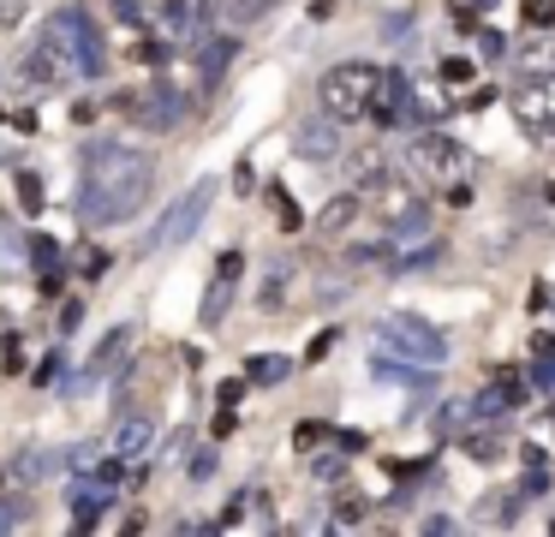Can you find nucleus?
<instances>
[{
	"label": "nucleus",
	"mask_w": 555,
	"mask_h": 537,
	"mask_svg": "<svg viewBox=\"0 0 555 537\" xmlns=\"http://www.w3.org/2000/svg\"><path fill=\"white\" fill-rule=\"evenodd\" d=\"M150 186H156V162H150L138 143H96L85 155V174H78V221L85 227H120L144 209Z\"/></svg>",
	"instance_id": "obj_1"
},
{
	"label": "nucleus",
	"mask_w": 555,
	"mask_h": 537,
	"mask_svg": "<svg viewBox=\"0 0 555 537\" xmlns=\"http://www.w3.org/2000/svg\"><path fill=\"white\" fill-rule=\"evenodd\" d=\"M42 42L61 54L66 78H96L102 60H108V54H102V30H96V18H90L85 7H54Z\"/></svg>",
	"instance_id": "obj_2"
},
{
	"label": "nucleus",
	"mask_w": 555,
	"mask_h": 537,
	"mask_svg": "<svg viewBox=\"0 0 555 537\" xmlns=\"http://www.w3.org/2000/svg\"><path fill=\"white\" fill-rule=\"evenodd\" d=\"M376 78H383V66H371V60H340V66H328L323 78H317V102H323L328 119H364L371 114V95H376Z\"/></svg>",
	"instance_id": "obj_3"
},
{
	"label": "nucleus",
	"mask_w": 555,
	"mask_h": 537,
	"mask_svg": "<svg viewBox=\"0 0 555 537\" xmlns=\"http://www.w3.org/2000/svg\"><path fill=\"white\" fill-rule=\"evenodd\" d=\"M376 353H395V358H406V365L436 370L448 358V334L430 329L424 317H412V310H395V317L376 322Z\"/></svg>",
	"instance_id": "obj_4"
},
{
	"label": "nucleus",
	"mask_w": 555,
	"mask_h": 537,
	"mask_svg": "<svg viewBox=\"0 0 555 537\" xmlns=\"http://www.w3.org/2000/svg\"><path fill=\"white\" fill-rule=\"evenodd\" d=\"M507 102H514V119H519V131H526V143L555 150V72H531V78H519Z\"/></svg>",
	"instance_id": "obj_5"
},
{
	"label": "nucleus",
	"mask_w": 555,
	"mask_h": 537,
	"mask_svg": "<svg viewBox=\"0 0 555 537\" xmlns=\"http://www.w3.org/2000/svg\"><path fill=\"white\" fill-rule=\"evenodd\" d=\"M209 203H216V179H197L192 191H180V197L168 203V215H162V221L150 227L144 245H150V251H173V245H185V239H192L197 227H204Z\"/></svg>",
	"instance_id": "obj_6"
},
{
	"label": "nucleus",
	"mask_w": 555,
	"mask_h": 537,
	"mask_svg": "<svg viewBox=\"0 0 555 537\" xmlns=\"http://www.w3.org/2000/svg\"><path fill=\"white\" fill-rule=\"evenodd\" d=\"M406 167L418 179H460L472 167V150H466V143H454L448 131H418L412 150H406Z\"/></svg>",
	"instance_id": "obj_7"
},
{
	"label": "nucleus",
	"mask_w": 555,
	"mask_h": 537,
	"mask_svg": "<svg viewBox=\"0 0 555 537\" xmlns=\"http://www.w3.org/2000/svg\"><path fill=\"white\" fill-rule=\"evenodd\" d=\"M376 215H383L388 239H412L430 227V209H424V197L412 186H400V179H383V191H376Z\"/></svg>",
	"instance_id": "obj_8"
},
{
	"label": "nucleus",
	"mask_w": 555,
	"mask_h": 537,
	"mask_svg": "<svg viewBox=\"0 0 555 537\" xmlns=\"http://www.w3.org/2000/svg\"><path fill=\"white\" fill-rule=\"evenodd\" d=\"M371 126H383V131H395V126H406V119H418V107H412V84H406V72H383L376 78V95H371Z\"/></svg>",
	"instance_id": "obj_9"
},
{
	"label": "nucleus",
	"mask_w": 555,
	"mask_h": 537,
	"mask_svg": "<svg viewBox=\"0 0 555 537\" xmlns=\"http://www.w3.org/2000/svg\"><path fill=\"white\" fill-rule=\"evenodd\" d=\"M240 274H245V257L240 251H221L216 257V274H209V293H204V329H221L228 322V310H233V293H240Z\"/></svg>",
	"instance_id": "obj_10"
},
{
	"label": "nucleus",
	"mask_w": 555,
	"mask_h": 537,
	"mask_svg": "<svg viewBox=\"0 0 555 537\" xmlns=\"http://www.w3.org/2000/svg\"><path fill=\"white\" fill-rule=\"evenodd\" d=\"M150 448H156V418L150 412H120V424H114V436H108V453L120 465H144Z\"/></svg>",
	"instance_id": "obj_11"
},
{
	"label": "nucleus",
	"mask_w": 555,
	"mask_h": 537,
	"mask_svg": "<svg viewBox=\"0 0 555 537\" xmlns=\"http://www.w3.org/2000/svg\"><path fill=\"white\" fill-rule=\"evenodd\" d=\"M519 400H526V382H519L514 370H502L490 388H478V400H472V418H483V424H502V418L514 412Z\"/></svg>",
	"instance_id": "obj_12"
},
{
	"label": "nucleus",
	"mask_w": 555,
	"mask_h": 537,
	"mask_svg": "<svg viewBox=\"0 0 555 537\" xmlns=\"http://www.w3.org/2000/svg\"><path fill=\"white\" fill-rule=\"evenodd\" d=\"M293 150L305 155V162H335L340 155V119H305L299 131H293Z\"/></svg>",
	"instance_id": "obj_13"
},
{
	"label": "nucleus",
	"mask_w": 555,
	"mask_h": 537,
	"mask_svg": "<svg viewBox=\"0 0 555 537\" xmlns=\"http://www.w3.org/2000/svg\"><path fill=\"white\" fill-rule=\"evenodd\" d=\"M132 341H138L132 322H120V329L102 334L96 358H90V376H120V370H126V353H132Z\"/></svg>",
	"instance_id": "obj_14"
},
{
	"label": "nucleus",
	"mask_w": 555,
	"mask_h": 537,
	"mask_svg": "<svg viewBox=\"0 0 555 537\" xmlns=\"http://www.w3.org/2000/svg\"><path fill=\"white\" fill-rule=\"evenodd\" d=\"M162 18L173 36H204L209 24V0H162Z\"/></svg>",
	"instance_id": "obj_15"
},
{
	"label": "nucleus",
	"mask_w": 555,
	"mask_h": 537,
	"mask_svg": "<svg viewBox=\"0 0 555 537\" xmlns=\"http://www.w3.org/2000/svg\"><path fill=\"white\" fill-rule=\"evenodd\" d=\"M108 508H114V484H102V477H96V484H85V489L73 496V520H78V532H90V525H96Z\"/></svg>",
	"instance_id": "obj_16"
},
{
	"label": "nucleus",
	"mask_w": 555,
	"mask_h": 537,
	"mask_svg": "<svg viewBox=\"0 0 555 537\" xmlns=\"http://www.w3.org/2000/svg\"><path fill=\"white\" fill-rule=\"evenodd\" d=\"M180 114H185V95H173V90H150L144 95V126H156V131H168V126H180Z\"/></svg>",
	"instance_id": "obj_17"
},
{
	"label": "nucleus",
	"mask_w": 555,
	"mask_h": 537,
	"mask_svg": "<svg viewBox=\"0 0 555 537\" xmlns=\"http://www.w3.org/2000/svg\"><path fill=\"white\" fill-rule=\"evenodd\" d=\"M287 370H293V358H281V353H257V358H251V370H245V382H257V388H275V382H287Z\"/></svg>",
	"instance_id": "obj_18"
},
{
	"label": "nucleus",
	"mask_w": 555,
	"mask_h": 537,
	"mask_svg": "<svg viewBox=\"0 0 555 537\" xmlns=\"http://www.w3.org/2000/svg\"><path fill=\"white\" fill-rule=\"evenodd\" d=\"M25 78L30 84H61L66 78V66H61V54H54L49 42H37V54L25 60Z\"/></svg>",
	"instance_id": "obj_19"
},
{
	"label": "nucleus",
	"mask_w": 555,
	"mask_h": 537,
	"mask_svg": "<svg viewBox=\"0 0 555 537\" xmlns=\"http://www.w3.org/2000/svg\"><path fill=\"white\" fill-rule=\"evenodd\" d=\"M30 257H37L42 293H54V281H61V245H54V239H30Z\"/></svg>",
	"instance_id": "obj_20"
},
{
	"label": "nucleus",
	"mask_w": 555,
	"mask_h": 537,
	"mask_svg": "<svg viewBox=\"0 0 555 537\" xmlns=\"http://www.w3.org/2000/svg\"><path fill=\"white\" fill-rule=\"evenodd\" d=\"M233 60V36H216V42H204V54H197V66H204V84H216L221 72H228Z\"/></svg>",
	"instance_id": "obj_21"
},
{
	"label": "nucleus",
	"mask_w": 555,
	"mask_h": 537,
	"mask_svg": "<svg viewBox=\"0 0 555 537\" xmlns=\"http://www.w3.org/2000/svg\"><path fill=\"white\" fill-rule=\"evenodd\" d=\"M460 448H466L472 460H495V453H502V430H495V424H483V418H478V430H472V436L460 442Z\"/></svg>",
	"instance_id": "obj_22"
},
{
	"label": "nucleus",
	"mask_w": 555,
	"mask_h": 537,
	"mask_svg": "<svg viewBox=\"0 0 555 537\" xmlns=\"http://www.w3.org/2000/svg\"><path fill=\"white\" fill-rule=\"evenodd\" d=\"M359 221V197H328V209H323V233H347V227Z\"/></svg>",
	"instance_id": "obj_23"
},
{
	"label": "nucleus",
	"mask_w": 555,
	"mask_h": 537,
	"mask_svg": "<svg viewBox=\"0 0 555 537\" xmlns=\"http://www.w3.org/2000/svg\"><path fill=\"white\" fill-rule=\"evenodd\" d=\"M519 501H526V489H495L483 513H490L495 525H507V520H519Z\"/></svg>",
	"instance_id": "obj_24"
},
{
	"label": "nucleus",
	"mask_w": 555,
	"mask_h": 537,
	"mask_svg": "<svg viewBox=\"0 0 555 537\" xmlns=\"http://www.w3.org/2000/svg\"><path fill=\"white\" fill-rule=\"evenodd\" d=\"M25 251H30V245H25V239H18V227H0V274H13Z\"/></svg>",
	"instance_id": "obj_25"
},
{
	"label": "nucleus",
	"mask_w": 555,
	"mask_h": 537,
	"mask_svg": "<svg viewBox=\"0 0 555 537\" xmlns=\"http://www.w3.org/2000/svg\"><path fill=\"white\" fill-rule=\"evenodd\" d=\"M49 465H54V460H49V453H42V448H25V453H18V460H13V472L25 477V484H37V477L49 472Z\"/></svg>",
	"instance_id": "obj_26"
},
{
	"label": "nucleus",
	"mask_w": 555,
	"mask_h": 537,
	"mask_svg": "<svg viewBox=\"0 0 555 537\" xmlns=\"http://www.w3.org/2000/svg\"><path fill=\"white\" fill-rule=\"evenodd\" d=\"M519 18H526L531 30H550V24H555V0H526V7H519Z\"/></svg>",
	"instance_id": "obj_27"
},
{
	"label": "nucleus",
	"mask_w": 555,
	"mask_h": 537,
	"mask_svg": "<svg viewBox=\"0 0 555 537\" xmlns=\"http://www.w3.org/2000/svg\"><path fill=\"white\" fill-rule=\"evenodd\" d=\"M18 203H25V215H37V209H42V179L30 174V167L18 174Z\"/></svg>",
	"instance_id": "obj_28"
},
{
	"label": "nucleus",
	"mask_w": 555,
	"mask_h": 537,
	"mask_svg": "<svg viewBox=\"0 0 555 537\" xmlns=\"http://www.w3.org/2000/svg\"><path fill=\"white\" fill-rule=\"evenodd\" d=\"M108 251H78V274H90V281H102V274H108Z\"/></svg>",
	"instance_id": "obj_29"
},
{
	"label": "nucleus",
	"mask_w": 555,
	"mask_h": 537,
	"mask_svg": "<svg viewBox=\"0 0 555 537\" xmlns=\"http://www.w3.org/2000/svg\"><path fill=\"white\" fill-rule=\"evenodd\" d=\"M352 174H359V179H364V186H371V179H388V174H383V155H376V150H364V155H352Z\"/></svg>",
	"instance_id": "obj_30"
},
{
	"label": "nucleus",
	"mask_w": 555,
	"mask_h": 537,
	"mask_svg": "<svg viewBox=\"0 0 555 537\" xmlns=\"http://www.w3.org/2000/svg\"><path fill=\"white\" fill-rule=\"evenodd\" d=\"M269 197H275V221H281V227H287V233H293V227L305 221V215H299V203H293L287 191H269Z\"/></svg>",
	"instance_id": "obj_31"
},
{
	"label": "nucleus",
	"mask_w": 555,
	"mask_h": 537,
	"mask_svg": "<svg viewBox=\"0 0 555 537\" xmlns=\"http://www.w3.org/2000/svg\"><path fill=\"white\" fill-rule=\"evenodd\" d=\"M328 436H335V430H328V424H317V418H311V424H299V430H293V442H299V448H323Z\"/></svg>",
	"instance_id": "obj_32"
},
{
	"label": "nucleus",
	"mask_w": 555,
	"mask_h": 537,
	"mask_svg": "<svg viewBox=\"0 0 555 537\" xmlns=\"http://www.w3.org/2000/svg\"><path fill=\"white\" fill-rule=\"evenodd\" d=\"M102 460H108V453H102V448H73V472H78V477H90V472H96Z\"/></svg>",
	"instance_id": "obj_33"
},
{
	"label": "nucleus",
	"mask_w": 555,
	"mask_h": 537,
	"mask_svg": "<svg viewBox=\"0 0 555 537\" xmlns=\"http://www.w3.org/2000/svg\"><path fill=\"white\" fill-rule=\"evenodd\" d=\"M335 513H340L347 525H359V520H364V496H352V489H347V496L335 501Z\"/></svg>",
	"instance_id": "obj_34"
},
{
	"label": "nucleus",
	"mask_w": 555,
	"mask_h": 537,
	"mask_svg": "<svg viewBox=\"0 0 555 537\" xmlns=\"http://www.w3.org/2000/svg\"><path fill=\"white\" fill-rule=\"evenodd\" d=\"M275 0H233V24H251L257 12H269Z\"/></svg>",
	"instance_id": "obj_35"
},
{
	"label": "nucleus",
	"mask_w": 555,
	"mask_h": 537,
	"mask_svg": "<svg viewBox=\"0 0 555 537\" xmlns=\"http://www.w3.org/2000/svg\"><path fill=\"white\" fill-rule=\"evenodd\" d=\"M185 472H192V477H209V472H216V453L197 448V460H185Z\"/></svg>",
	"instance_id": "obj_36"
},
{
	"label": "nucleus",
	"mask_w": 555,
	"mask_h": 537,
	"mask_svg": "<svg viewBox=\"0 0 555 537\" xmlns=\"http://www.w3.org/2000/svg\"><path fill=\"white\" fill-rule=\"evenodd\" d=\"M442 78L448 84H466L472 78V60H442Z\"/></svg>",
	"instance_id": "obj_37"
},
{
	"label": "nucleus",
	"mask_w": 555,
	"mask_h": 537,
	"mask_svg": "<svg viewBox=\"0 0 555 537\" xmlns=\"http://www.w3.org/2000/svg\"><path fill=\"white\" fill-rule=\"evenodd\" d=\"M406 36H412V18H406V12H395V18H388V42H406Z\"/></svg>",
	"instance_id": "obj_38"
},
{
	"label": "nucleus",
	"mask_w": 555,
	"mask_h": 537,
	"mask_svg": "<svg viewBox=\"0 0 555 537\" xmlns=\"http://www.w3.org/2000/svg\"><path fill=\"white\" fill-rule=\"evenodd\" d=\"M233 424H240V412H233V406H221L216 424H209V430H216V436H233Z\"/></svg>",
	"instance_id": "obj_39"
},
{
	"label": "nucleus",
	"mask_w": 555,
	"mask_h": 537,
	"mask_svg": "<svg viewBox=\"0 0 555 537\" xmlns=\"http://www.w3.org/2000/svg\"><path fill=\"white\" fill-rule=\"evenodd\" d=\"M454 532V520H448V513H430V520H424V537H448Z\"/></svg>",
	"instance_id": "obj_40"
},
{
	"label": "nucleus",
	"mask_w": 555,
	"mask_h": 537,
	"mask_svg": "<svg viewBox=\"0 0 555 537\" xmlns=\"http://www.w3.org/2000/svg\"><path fill=\"white\" fill-rule=\"evenodd\" d=\"M78 317H85V305H78V298H66V305H61V329H78Z\"/></svg>",
	"instance_id": "obj_41"
},
{
	"label": "nucleus",
	"mask_w": 555,
	"mask_h": 537,
	"mask_svg": "<svg viewBox=\"0 0 555 537\" xmlns=\"http://www.w3.org/2000/svg\"><path fill=\"white\" fill-rule=\"evenodd\" d=\"M478 54L495 60V54H502V36H495V30H478Z\"/></svg>",
	"instance_id": "obj_42"
},
{
	"label": "nucleus",
	"mask_w": 555,
	"mask_h": 537,
	"mask_svg": "<svg viewBox=\"0 0 555 537\" xmlns=\"http://www.w3.org/2000/svg\"><path fill=\"white\" fill-rule=\"evenodd\" d=\"M54 376H61V353H49V365H37V382H42V388H49Z\"/></svg>",
	"instance_id": "obj_43"
},
{
	"label": "nucleus",
	"mask_w": 555,
	"mask_h": 537,
	"mask_svg": "<svg viewBox=\"0 0 555 537\" xmlns=\"http://www.w3.org/2000/svg\"><path fill=\"white\" fill-rule=\"evenodd\" d=\"M18 525V508H0V532H13Z\"/></svg>",
	"instance_id": "obj_44"
},
{
	"label": "nucleus",
	"mask_w": 555,
	"mask_h": 537,
	"mask_svg": "<svg viewBox=\"0 0 555 537\" xmlns=\"http://www.w3.org/2000/svg\"><path fill=\"white\" fill-rule=\"evenodd\" d=\"M466 7H472V12H490V7H495V0H466Z\"/></svg>",
	"instance_id": "obj_45"
},
{
	"label": "nucleus",
	"mask_w": 555,
	"mask_h": 537,
	"mask_svg": "<svg viewBox=\"0 0 555 537\" xmlns=\"http://www.w3.org/2000/svg\"><path fill=\"white\" fill-rule=\"evenodd\" d=\"M550 532H555V525H550Z\"/></svg>",
	"instance_id": "obj_46"
}]
</instances>
